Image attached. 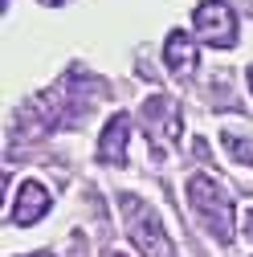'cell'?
<instances>
[{"instance_id": "277c9868", "label": "cell", "mask_w": 253, "mask_h": 257, "mask_svg": "<svg viewBox=\"0 0 253 257\" xmlns=\"http://www.w3.org/2000/svg\"><path fill=\"white\" fill-rule=\"evenodd\" d=\"M192 25H196V37L212 49H233L237 45V17L225 0H204L192 17Z\"/></svg>"}, {"instance_id": "8992f818", "label": "cell", "mask_w": 253, "mask_h": 257, "mask_svg": "<svg viewBox=\"0 0 253 257\" xmlns=\"http://www.w3.org/2000/svg\"><path fill=\"white\" fill-rule=\"evenodd\" d=\"M45 212H49V192L37 180H25L13 200V224H37Z\"/></svg>"}, {"instance_id": "ba28073f", "label": "cell", "mask_w": 253, "mask_h": 257, "mask_svg": "<svg viewBox=\"0 0 253 257\" xmlns=\"http://www.w3.org/2000/svg\"><path fill=\"white\" fill-rule=\"evenodd\" d=\"M164 61H168V70H172V74H180V78H188V74L196 70V45H192V37H188L184 29L168 33V45H164Z\"/></svg>"}, {"instance_id": "9c48e42d", "label": "cell", "mask_w": 253, "mask_h": 257, "mask_svg": "<svg viewBox=\"0 0 253 257\" xmlns=\"http://www.w3.org/2000/svg\"><path fill=\"white\" fill-rule=\"evenodd\" d=\"M225 151H229L233 159H241V164H253V147H249L241 135H225Z\"/></svg>"}, {"instance_id": "6da1fadb", "label": "cell", "mask_w": 253, "mask_h": 257, "mask_svg": "<svg viewBox=\"0 0 253 257\" xmlns=\"http://www.w3.org/2000/svg\"><path fill=\"white\" fill-rule=\"evenodd\" d=\"M94 94H102V82H94L86 74H70L66 82L49 86L45 94H37V98L21 110V118L13 126V143L25 139V135H49V131H57V126L74 122L90 106Z\"/></svg>"}, {"instance_id": "4fadbf2b", "label": "cell", "mask_w": 253, "mask_h": 257, "mask_svg": "<svg viewBox=\"0 0 253 257\" xmlns=\"http://www.w3.org/2000/svg\"><path fill=\"white\" fill-rule=\"evenodd\" d=\"M106 257H122V253H106Z\"/></svg>"}, {"instance_id": "7c38bea8", "label": "cell", "mask_w": 253, "mask_h": 257, "mask_svg": "<svg viewBox=\"0 0 253 257\" xmlns=\"http://www.w3.org/2000/svg\"><path fill=\"white\" fill-rule=\"evenodd\" d=\"M249 86H253V70H249Z\"/></svg>"}, {"instance_id": "3957f363", "label": "cell", "mask_w": 253, "mask_h": 257, "mask_svg": "<svg viewBox=\"0 0 253 257\" xmlns=\"http://www.w3.org/2000/svg\"><path fill=\"white\" fill-rule=\"evenodd\" d=\"M118 204H122V220H126V237L135 241V249L143 257H172V241L147 200H139L135 192H122Z\"/></svg>"}, {"instance_id": "7a4b0ae2", "label": "cell", "mask_w": 253, "mask_h": 257, "mask_svg": "<svg viewBox=\"0 0 253 257\" xmlns=\"http://www.w3.org/2000/svg\"><path fill=\"white\" fill-rule=\"evenodd\" d=\"M188 204L196 208V216L204 220V229L220 241V245H229L233 241V200H229V192L220 188L212 176H192L188 180Z\"/></svg>"}, {"instance_id": "52a82bcc", "label": "cell", "mask_w": 253, "mask_h": 257, "mask_svg": "<svg viewBox=\"0 0 253 257\" xmlns=\"http://www.w3.org/2000/svg\"><path fill=\"white\" fill-rule=\"evenodd\" d=\"M126 139H131V118L114 114L98 135V159L102 164H126Z\"/></svg>"}, {"instance_id": "30bf717a", "label": "cell", "mask_w": 253, "mask_h": 257, "mask_svg": "<svg viewBox=\"0 0 253 257\" xmlns=\"http://www.w3.org/2000/svg\"><path fill=\"white\" fill-rule=\"evenodd\" d=\"M245 233L253 237V208H249V216H245Z\"/></svg>"}, {"instance_id": "5b68a950", "label": "cell", "mask_w": 253, "mask_h": 257, "mask_svg": "<svg viewBox=\"0 0 253 257\" xmlns=\"http://www.w3.org/2000/svg\"><path fill=\"white\" fill-rule=\"evenodd\" d=\"M143 126L151 143H176L180 131H184V118H180V106L168 98V94H151L147 106H143Z\"/></svg>"}, {"instance_id": "8fae6325", "label": "cell", "mask_w": 253, "mask_h": 257, "mask_svg": "<svg viewBox=\"0 0 253 257\" xmlns=\"http://www.w3.org/2000/svg\"><path fill=\"white\" fill-rule=\"evenodd\" d=\"M29 257H57V253H29Z\"/></svg>"}]
</instances>
